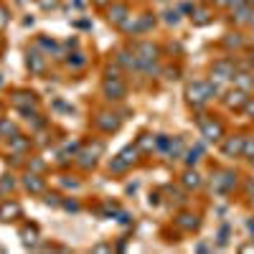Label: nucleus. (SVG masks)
I'll use <instances>...</instances> for the list:
<instances>
[{
	"instance_id": "62",
	"label": "nucleus",
	"mask_w": 254,
	"mask_h": 254,
	"mask_svg": "<svg viewBox=\"0 0 254 254\" xmlns=\"http://www.w3.org/2000/svg\"><path fill=\"white\" fill-rule=\"evenodd\" d=\"M252 76H254V71H252Z\"/></svg>"
},
{
	"instance_id": "10",
	"label": "nucleus",
	"mask_w": 254,
	"mask_h": 254,
	"mask_svg": "<svg viewBox=\"0 0 254 254\" xmlns=\"http://www.w3.org/2000/svg\"><path fill=\"white\" fill-rule=\"evenodd\" d=\"M20 186H23L31 196H44L46 193V181L41 173H33V171H26L23 178H20Z\"/></svg>"
},
{
	"instance_id": "34",
	"label": "nucleus",
	"mask_w": 254,
	"mask_h": 254,
	"mask_svg": "<svg viewBox=\"0 0 254 254\" xmlns=\"http://www.w3.org/2000/svg\"><path fill=\"white\" fill-rule=\"evenodd\" d=\"M122 74H125V69L120 66L117 61L107 64V69H104V79H122Z\"/></svg>"
},
{
	"instance_id": "48",
	"label": "nucleus",
	"mask_w": 254,
	"mask_h": 254,
	"mask_svg": "<svg viewBox=\"0 0 254 254\" xmlns=\"http://www.w3.org/2000/svg\"><path fill=\"white\" fill-rule=\"evenodd\" d=\"M163 76L165 79H178L181 76V69H163Z\"/></svg>"
},
{
	"instance_id": "35",
	"label": "nucleus",
	"mask_w": 254,
	"mask_h": 254,
	"mask_svg": "<svg viewBox=\"0 0 254 254\" xmlns=\"http://www.w3.org/2000/svg\"><path fill=\"white\" fill-rule=\"evenodd\" d=\"M155 28V15L153 13H142L140 15V33H147Z\"/></svg>"
},
{
	"instance_id": "8",
	"label": "nucleus",
	"mask_w": 254,
	"mask_h": 254,
	"mask_svg": "<svg viewBox=\"0 0 254 254\" xmlns=\"http://www.w3.org/2000/svg\"><path fill=\"white\" fill-rule=\"evenodd\" d=\"M132 51H135V56H137V61L140 64H147V61H158L160 59V46L158 44H153V41H137V44H132L130 46Z\"/></svg>"
},
{
	"instance_id": "54",
	"label": "nucleus",
	"mask_w": 254,
	"mask_h": 254,
	"mask_svg": "<svg viewBox=\"0 0 254 254\" xmlns=\"http://www.w3.org/2000/svg\"><path fill=\"white\" fill-rule=\"evenodd\" d=\"M247 3H249V0H231L229 8H239V5H247Z\"/></svg>"
},
{
	"instance_id": "50",
	"label": "nucleus",
	"mask_w": 254,
	"mask_h": 254,
	"mask_svg": "<svg viewBox=\"0 0 254 254\" xmlns=\"http://www.w3.org/2000/svg\"><path fill=\"white\" fill-rule=\"evenodd\" d=\"M117 221H120V224H130L132 219H130V214H127V211H122V208H120V214H117Z\"/></svg>"
},
{
	"instance_id": "4",
	"label": "nucleus",
	"mask_w": 254,
	"mask_h": 254,
	"mask_svg": "<svg viewBox=\"0 0 254 254\" xmlns=\"http://www.w3.org/2000/svg\"><path fill=\"white\" fill-rule=\"evenodd\" d=\"M196 122H198L201 135H203L208 142H219V140H224V125H221L219 120L201 115V117H196Z\"/></svg>"
},
{
	"instance_id": "58",
	"label": "nucleus",
	"mask_w": 254,
	"mask_h": 254,
	"mask_svg": "<svg viewBox=\"0 0 254 254\" xmlns=\"http://www.w3.org/2000/svg\"><path fill=\"white\" fill-rule=\"evenodd\" d=\"M249 61H252V64H254V49H252V51H249Z\"/></svg>"
},
{
	"instance_id": "60",
	"label": "nucleus",
	"mask_w": 254,
	"mask_h": 254,
	"mask_svg": "<svg viewBox=\"0 0 254 254\" xmlns=\"http://www.w3.org/2000/svg\"><path fill=\"white\" fill-rule=\"evenodd\" d=\"M249 5H252V8H254V0H249Z\"/></svg>"
},
{
	"instance_id": "22",
	"label": "nucleus",
	"mask_w": 254,
	"mask_h": 254,
	"mask_svg": "<svg viewBox=\"0 0 254 254\" xmlns=\"http://www.w3.org/2000/svg\"><path fill=\"white\" fill-rule=\"evenodd\" d=\"M249 15H252V5H239V8H231V23L237 26H249Z\"/></svg>"
},
{
	"instance_id": "19",
	"label": "nucleus",
	"mask_w": 254,
	"mask_h": 254,
	"mask_svg": "<svg viewBox=\"0 0 254 254\" xmlns=\"http://www.w3.org/2000/svg\"><path fill=\"white\" fill-rule=\"evenodd\" d=\"M181 186L186 190H198L203 186V178H201V173L196 171V168H186V173L181 176Z\"/></svg>"
},
{
	"instance_id": "21",
	"label": "nucleus",
	"mask_w": 254,
	"mask_h": 254,
	"mask_svg": "<svg viewBox=\"0 0 254 254\" xmlns=\"http://www.w3.org/2000/svg\"><path fill=\"white\" fill-rule=\"evenodd\" d=\"M117 28H120L125 36H140V15H132V13H130Z\"/></svg>"
},
{
	"instance_id": "45",
	"label": "nucleus",
	"mask_w": 254,
	"mask_h": 254,
	"mask_svg": "<svg viewBox=\"0 0 254 254\" xmlns=\"http://www.w3.org/2000/svg\"><path fill=\"white\" fill-rule=\"evenodd\" d=\"M178 10H181L183 15H193V10H196V3H193V0H186V3H181V5H178Z\"/></svg>"
},
{
	"instance_id": "12",
	"label": "nucleus",
	"mask_w": 254,
	"mask_h": 254,
	"mask_svg": "<svg viewBox=\"0 0 254 254\" xmlns=\"http://www.w3.org/2000/svg\"><path fill=\"white\" fill-rule=\"evenodd\" d=\"M244 137H247V135H231V137H224V142H221V155H224V158H242Z\"/></svg>"
},
{
	"instance_id": "55",
	"label": "nucleus",
	"mask_w": 254,
	"mask_h": 254,
	"mask_svg": "<svg viewBox=\"0 0 254 254\" xmlns=\"http://www.w3.org/2000/svg\"><path fill=\"white\" fill-rule=\"evenodd\" d=\"M160 203V193H150V206H158Z\"/></svg>"
},
{
	"instance_id": "6",
	"label": "nucleus",
	"mask_w": 254,
	"mask_h": 254,
	"mask_svg": "<svg viewBox=\"0 0 254 254\" xmlns=\"http://www.w3.org/2000/svg\"><path fill=\"white\" fill-rule=\"evenodd\" d=\"M102 97L107 102H122L127 97V81L125 79H104L102 81Z\"/></svg>"
},
{
	"instance_id": "46",
	"label": "nucleus",
	"mask_w": 254,
	"mask_h": 254,
	"mask_svg": "<svg viewBox=\"0 0 254 254\" xmlns=\"http://www.w3.org/2000/svg\"><path fill=\"white\" fill-rule=\"evenodd\" d=\"M8 23H10V10L5 5H0V31H3Z\"/></svg>"
},
{
	"instance_id": "18",
	"label": "nucleus",
	"mask_w": 254,
	"mask_h": 254,
	"mask_svg": "<svg viewBox=\"0 0 254 254\" xmlns=\"http://www.w3.org/2000/svg\"><path fill=\"white\" fill-rule=\"evenodd\" d=\"M252 71H254V69H252ZM252 71L239 69L234 76H231V84H234L237 89H244L247 94H252V92H254V76H252Z\"/></svg>"
},
{
	"instance_id": "59",
	"label": "nucleus",
	"mask_w": 254,
	"mask_h": 254,
	"mask_svg": "<svg viewBox=\"0 0 254 254\" xmlns=\"http://www.w3.org/2000/svg\"><path fill=\"white\" fill-rule=\"evenodd\" d=\"M74 5H76V8H81V0H74Z\"/></svg>"
},
{
	"instance_id": "7",
	"label": "nucleus",
	"mask_w": 254,
	"mask_h": 254,
	"mask_svg": "<svg viewBox=\"0 0 254 254\" xmlns=\"http://www.w3.org/2000/svg\"><path fill=\"white\" fill-rule=\"evenodd\" d=\"M237 173L234 171H216L211 176V188L216 190V193H231V190L237 188Z\"/></svg>"
},
{
	"instance_id": "44",
	"label": "nucleus",
	"mask_w": 254,
	"mask_h": 254,
	"mask_svg": "<svg viewBox=\"0 0 254 254\" xmlns=\"http://www.w3.org/2000/svg\"><path fill=\"white\" fill-rule=\"evenodd\" d=\"M61 208L71 211V214H79V211H81V206H79L76 201H71V198H64V201H61Z\"/></svg>"
},
{
	"instance_id": "29",
	"label": "nucleus",
	"mask_w": 254,
	"mask_h": 254,
	"mask_svg": "<svg viewBox=\"0 0 254 254\" xmlns=\"http://www.w3.org/2000/svg\"><path fill=\"white\" fill-rule=\"evenodd\" d=\"M20 239H23L26 247H36V242H38V229H36L33 224L20 226Z\"/></svg>"
},
{
	"instance_id": "39",
	"label": "nucleus",
	"mask_w": 254,
	"mask_h": 254,
	"mask_svg": "<svg viewBox=\"0 0 254 254\" xmlns=\"http://www.w3.org/2000/svg\"><path fill=\"white\" fill-rule=\"evenodd\" d=\"M171 142H173V137H168V135H155V150H158V153H168Z\"/></svg>"
},
{
	"instance_id": "24",
	"label": "nucleus",
	"mask_w": 254,
	"mask_h": 254,
	"mask_svg": "<svg viewBox=\"0 0 254 254\" xmlns=\"http://www.w3.org/2000/svg\"><path fill=\"white\" fill-rule=\"evenodd\" d=\"M33 46H36V49H41L46 56H54V54L59 51V44H56V41H54L51 36H38V38L33 41Z\"/></svg>"
},
{
	"instance_id": "20",
	"label": "nucleus",
	"mask_w": 254,
	"mask_h": 254,
	"mask_svg": "<svg viewBox=\"0 0 254 254\" xmlns=\"http://www.w3.org/2000/svg\"><path fill=\"white\" fill-rule=\"evenodd\" d=\"M176 226L183 229V231H196L201 226V219L196 214H188V211H181V214L176 216Z\"/></svg>"
},
{
	"instance_id": "2",
	"label": "nucleus",
	"mask_w": 254,
	"mask_h": 254,
	"mask_svg": "<svg viewBox=\"0 0 254 254\" xmlns=\"http://www.w3.org/2000/svg\"><path fill=\"white\" fill-rule=\"evenodd\" d=\"M94 127L104 135H112L122 127V115L120 112H112V110H99L94 115Z\"/></svg>"
},
{
	"instance_id": "23",
	"label": "nucleus",
	"mask_w": 254,
	"mask_h": 254,
	"mask_svg": "<svg viewBox=\"0 0 254 254\" xmlns=\"http://www.w3.org/2000/svg\"><path fill=\"white\" fill-rule=\"evenodd\" d=\"M18 125L10 117H0V140H13L18 135Z\"/></svg>"
},
{
	"instance_id": "52",
	"label": "nucleus",
	"mask_w": 254,
	"mask_h": 254,
	"mask_svg": "<svg viewBox=\"0 0 254 254\" xmlns=\"http://www.w3.org/2000/svg\"><path fill=\"white\" fill-rule=\"evenodd\" d=\"M219 244H226V237H229V226H221V234H219Z\"/></svg>"
},
{
	"instance_id": "61",
	"label": "nucleus",
	"mask_w": 254,
	"mask_h": 254,
	"mask_svg": "<svg viewBox=\"0 0 254 254\" xmlns=\"http://www.w3.org/2000/svg\"><path fill=\"white\" fill-rule=\"evenodd\" d=\"M249 163H252V168H254V160H249Z\"/></svg>"
},
{
	"instance_id": "1",
	"label": "nucleus",
	"mask_w": 254,
	"mask_h": 254,
	"mask_svg": "<svg viewBox=\"0 0 254 254\" xmlns=\"http://www.w3.org/2000/svg\"><path fill=\"white\" fill-rule=\"evenodd\" d=\"M102 155H104V142H102V140H94V142H87V145L79 147L74 163L81 168V171H92Z\"/></svg>"
},
{
	"instance_id": "32",
	"label": "nucleus",
	"mask_w": 254,
	"mask_h": 254,
	"mask_svg": "<svg viewBox=\"0 0 254 254\" xmlns=\"http://www.w3.org/2000/svg\"><path fill=\"white\" fill-rule=\"evenodd\" d=\"M221 46H224V49H242V46H244V36H242L239 31L226 33V38L221 41Z\"/></svg>"
},
{
	"instance_id": "63",
	"label": "nucleus",
	"mask_w": 254,
	"mask_h": 254,
	"mask_svg": "<svg viewBox=\"0 0 254 254\" xmlns=\"http://www.w3.org/2000/svg\"><path fill=\"white\" fill-rule=\"evenodd\" d=\"M163 3H165V0H163Z\"/></svg>"
},
{
	"instance_id": "26",
	"label": "nucleus",
	"mask_w": 254,
	"mask_h": 254,
	"mask_svg": "<svg viewBox=\"0 0 254 254\" xmlns=\"http://www.w3.org/2000/svg\"><path fill=\"white\" fill-rule=\"evenodd\" d=\"M15 186H18L15 176H10V173L0 176V198H10V193L15 190Z\"/></svg>"
},
{
	"instance_id": "33",
	"label": "nucleus",
	"mask_w": 254,
	"mask_h": 254,
	"mask_svg": "<svg viewBox=\"0 0 254 254\" xmlns=\"http://www.w3.org/2000/svg\"><path fill=\"white\" fill-rule=\"evenodd\" d=\"M183 140L181 137H173V142H171V147H168V158H171V160H178V158H183Z\"/></svg>"
},
{
	"instance_id": "47",
	"label": "nucleus",
	"mask_w": 254,
	"mask_h": 254,
	"mask_svg": "<svg viewBox=\"0 0 254 254\" xmlns=\"http://www.w3.org/2000/svg\"><path fill=\"white\" fill-rule=\"evenodd\" d=\"M242 112H244L247 117H254V97H249V99H247V104L242 107Z\"/></svg>"
},
{
	"instance_id": "40",
	"label": "nucleus",
	"mask_w": 254,
	"mask_h": 254,
	"mask_svg": "<svg viewBox=\"0 0 254 254\" xmlns=\"http://www.w3.org/2000/svg\"><path fill=\"white\" fill-rule=\"evenodd\" d=\"M36 5H38L41 10L51 13V10H59V8H61V0H36Z\"/></svg>"
},
{
	"instance_id": "5",
	"label": "nucleus",
	"mask_w": 254,
	"mask_h": 254,
	"mask_svg": "<svg viewBox=\"0 0 254 254\" xmlns=\"http://www.w3.org/2000/svg\"><path fill=\"white\" fill-rule=\"evenodd\" d=\"M26 66H28V71H31L33 76H44V74L49 71V56L41 51V49L31 46V49L26 51Z\"/></svg>"
},
{
	"instance_id": "9",
	"label": "nucleus",
	"mask_w": 254,
	"mask_h": 254,
	"mask_svg": "<svg viewBox=\"0 0 254 254\" xmlns=\"http://www.w3.org/2000/svg\"><path fill=\"white\" fill-rule=\"evenodd\" d=\"M186 102L193 110H201L203 104L208 102L206 99V89H203V81H188L186 84Z\"/></svg>"
},
{
	"instance_id": "43",
	"label": "nucleus",
	"mask_w": 254,
	"mask_h": 254,
	"mask_svg": "<svg viewBox=\"0 0 254 254\" xmlns=\"http://www.w3.org/2000/svg\"><path fill=\"white\" fill-rule=\"evenodd\" d=\"M28 171H33V173H44V171H46V163L41 160V158H31V160H28Z\"/></svg>"
},
{
	"instance_id": "17",
	"label": "nucleus",
	"mask_w": 254,
	"mask_h": 254,
	"mask_svg": "<svg viewBox=\"0 0 254 254\" xmlns=\"http://www.w3.org/2000/svg\"><path fill=\"white\" fill-rule=\"evenodd\" d=\"M31 150V137L23 135V132H18L13 140H8V153L10 155H26Z\"/></svg>"
},
{
	"instance_id": "42",
	"label": "nucleus",
	"mask_w": 254,
	"mask_h": 254,
	"mask_svg": "<svg viewBox=\"0 0 254 254\" xmlns=\"http://www.w3.org/2000/svg\"><path fill=\"white\" fill-rule=\"evenodd\" d=\"M61 201H64V198H61L59 193H51V190H46V193H44V203H46V206L59 208V206H61Z\"/></svg>"
},
{
	"instance_id": "25",
	"label": "nucleus",
	"mask_w": 254,
	"mask_h": 254,
	"mask_svg": "<svg viewBox=\"0 0 254 254\" xmlns=\"http://www.w3.org/2000/svg\"><path fill=\"white\" fill-rule=\"evenodd\" d=\"M64 64H66V69L76 71V69H81L84 64H87V54L84 51H69V56L64 59Z\"/></svg>"
},
{
	"instance_id": "31",
	"label": "nucleus",
	"mask_w": 254,
	"mask_h": 254,
	"mask_svg": "<svg viewBox=\"0 0 254 254\" xmlns=\"http://www.w3.org/2000/svg\"><path fill=\"white\" fill-rule=\"evenodd\" d=\"M107 171L112 173V176H122V173H127V171H130V165H127L120 155H115L110 163H107Z\"/></svg>"
},
{
	"instance_id": "13",
	"label": "nucleus",
	"mask_w": 254,
	"mask_h": 254,
	"mask_svg": "<svg viewBox=\"0 0 254 254\" xmlns=\"http://www.w3.org/2000/svg\"><path fill=\"white\" fill-rule=\"evenodd\" d=\"M104 10H107V20H110L112 26H120L122 20L130 15V5H127L125 0H112V3L104 8Z\"/></svg>"
},
{
	"instance_id": "53",
	"label": "nucleus",
	"mask_w": 254,
	"mask_h": 254,
	"mask_svg": "<svg viewBox=\"0 0 254 254\" xmlns=\"http://www.w3.org/2000/svg\"><path fill=\"white\" fill-rule=\"evenodd\" d=\"M92 3H94L97 8H107V5L112 3V0H92Z\"/></svg>"
},
{
	"instance_id": "3",
	"label": "nucleus",
	"mask_w": 254,
	"mask_h": 254,
	"mask_svg": "<svg viewBox=\"0 0 254 254\" xmlns=\"http://www.w3.org/2000/svg\"><path fill=\"white\" fill-rule=\"evenodd\" d=\"M237 71H239V64L234 59H219V61H214V66H211V81L226 84V81H231V76Z\"/></svg>"
},
{
	"instance_id": "30",
	"label": "nucleus",
	"mask_w": 254,
	"mask_h": 254,
	"mask_svg": "<svg viewBox=\"0 0 254 254\" xmlns=\"http://www.w3.org/2000/svg\"><path fill=\"white\" fill-rule=\"evenodd\" d=\"M211 18H214V15H211V10L208 8H201V5H196V10H193V15H190V20H193V26H208L211 23Z\"/></svg>"
},
{
	"instance_id": "57",
	"label": "nucleus",
	"mask_w": 254,
	"mask_h": 254,
	"mask_svg": "<svg viewBox=\"0 0 254 254\" xmlns=\"http://www.w3.org/2000/svg\"><path fill=\"white\" fill-rule=\"evenodd\" d=\"M247 229H249V234H252V239H254V216L247 221Z\"/></svg>"
},
{
	"instance_id": "28",
	"label": "nucleus",
	"mask_w": 254,
	"mask_h": 254,
	"mask_svg": "<svg viewBox=\"0 0 254 254\" xmlns=\"http://www.w3.org/2000/svg\"><path fill=\"white\" fill-rule=\"evenodd\" d=\"M201 155H203V145L198 142L196 147H190V150H186V153H183V163H186L188 168H196V165H198V160H201Z\"/></svg>"
},
{
	"instance_id": "15",
	"label": "nucleus",
	"mask_w": 254,
	"mask_h": 254,
	"mask_svg": "<svg viewBox=\"0 0 254 254\" xmlns=\"http://www.w3.org/2000/svg\"><path fill=\"white\" fill-rule=\"evenodd\" d=\"M20 216H23V208H20V203H18V201L5 198L3 203H0V221L10 224V221H15V219H20Z\"/></svg>"
},
{
	"instance_id": "36",
	"label": "nucleus",
	"mask_w": 254,
	"mask_h": 254,
	"mask_svg": "<svg viewBox=\"0 0 254 254\" xmlns=\"http://www.w3.org/2000/svg\"><path fill=\"white\" fill-rule=\"evenodd\" d=\"M163 190H165V193L171 196V201H173V203H178V206H183V203L188 201V198H186V193H181V190H178V188H173V186H165Z\"/></svg>"
},
{
	"instance_id": "49",
	"label": "nucleus",
	"mask_w": 254,
	"mask_h": 254,
	"mask_svg": "<svg viewBox=\"0 0 254 254\" xmlns=\"http://www.w3.org/2000/svg\"><path fill=\"white\" fill-rule=\"evenodd\" d=\"M244 190H247V196H249V198H254V178H249V181L244 183Z\"/></svg>"
},
{
	"instance_id": "51",
	"label": "nucleus",
	"mask_w": 254,
	"mask_h": 254,
	"mask_svg": "<svg viewBox=\"0 0 254 254\" xmlns=\"http://www.w3.org/2000/svg\"><path fill=\"white\" fill-rule=\"evenodd\" d=\"M92 252H112V244H94Z\"/></svg>"
},
{
	"instance_id": "41",
	"label": "nucleus",
	"mask_w": 254,
	"mask_h": 254,
	"mask_svg": "<svg viewBox=\"0 0 254 254\" xmlns=\"http://www.w3.org/2000/svg\"><path fill=\"white\" fill-rule=\"evenodd\" d=\"M242 158L254 160V137H244V150H242Z\"/></svg>"
},
{
	"instance_id": "37",
	"label": "nucleus",
	"mask_w": 254,
	"mask_h": 254,
	"mask_svg": "<svg viewBox=\"0 0 254 254\" xmlns=\"http://www.w3.org/2000/svg\"><path fill=\"white\" fill-rule=\"evenodd\" d=\"M59 183H61L64 188H66V190H79V188H81V181H79V178H74V176H61V178H59Z\"/></svg>"
},
{
	"instance_id": "27",
	"label": "nucleus",
	"mask_w": 254,
	"mask_h": 254,
	"mask_svg": "<svg viewBox=\"0 0 254 254\" xmlns=\"http://www.w3.org/2000/svg\"><path fill=\"white\" fill-rule=\"evenodd\" d=\"M135 145H137L140 155H153L155 153V137L153 135H140Z\"/></svg>"
},
{
	"instance_id": "11",
	"label": "nucleus",
	"mask_w": 254,
	"mask_h": 254,
	"mask_svg": "<svg viewBox=\"0 0 254 254\" xmlns=\"http://www.w3.org/2000/svg\"><path fill=\"white\" fill-rule=\"evenodd\" d=\"M247 99H249V94H247L244 89H237V87L221 94L224 107H226V110H234V112H239V110L244 107V104H247Z\"/></svg>"
},
{
	"instance_id": "38",
	"label": "nucleus",
	"mask_w": 254,
	"mask_h": 254,
	"mask_svg": "<svg viewBox=\"0 0 254 254\" xmlns=\"http://www.w3.org/2000/svg\"><path fill=\"white\" fill-rule=\"evenodd\" d=\"M181 15H183V13H181L178 8H173V10H165V13H163V20H165L168 26H178V23H181Z\"/></svg>"
},
{
	"instance_id": "56",
	"label": "nucleus",
	"mask_w": 254,
	"mask_h": 254,
	"mask_svg": "<svg viewBox=\"0 0 254 254\" xmlns=\"http://www.w3.org/2000/svg\"><path fill=\"white\" fill-rule=\"evenodd\" d=\"M229 3L231 0H214V5H219V8H229Z\"/></svg>"
},
{
	"instance_id": "16",
	"label": "nucleus",
	"mask_w": 254,
	"mask_h": 254,
	"mask_svg": "<svg viewBox=\"0 0 254 254\" xmlns=\"http://www.w3.org/2000/svg\"><path fill=\"white\" fill-rule=\"evenodd\" d=\"M10 104H13L15 110L33 107V104H38V97L33 92H28V89H15V92H10Z\"/></svg>"
},
{
	"instance_id": "14",
	"label": "nucleus",
	"mask_w": 254,
	"mask_h": 254,
	"mask_svg": "<svg viewBox=\"0 0 254 254\" xmlns=\"http://www.w3.org/2000/svg\"><path fill=\"white\" fill-rule=\"evenodd\" d=\"M115 61L120 64L125 71H140V61H137L132 49H117L115 51Z\"/></svg>"
}]
</instances>
